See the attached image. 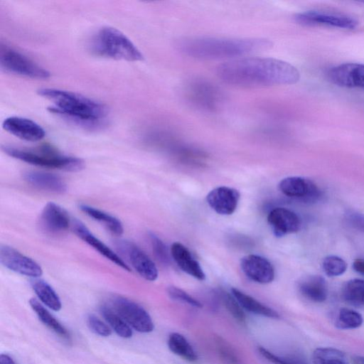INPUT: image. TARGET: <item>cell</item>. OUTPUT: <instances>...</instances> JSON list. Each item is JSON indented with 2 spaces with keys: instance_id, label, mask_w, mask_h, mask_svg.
I'll return each mask as SVG.
<instances>
[{
  "instance_id": "e575fe53",
  "label": "cell",
  "mask_w": 364,
  "mask_h": 364,
  "mask_svg": "<svg viewBox=\"0 0 364 364\" xmlns=\"http://www.w3.org/2000/svg\"><path fill=\"white\" fill-rule=\"evenodd\" d=\"M152 250L156 258L164 264H168L170 258L166 245L156 235L150 233L149 235Z\"/></svg>"
},
{
  "instance_id": "30bf717a",
  "label": "cell",
  "mask_w": 364,
  "mask_h": 364,
  "mask_svg": "<svg viewBox=\"0 0 364 364\" xmlns=\"http://www.w3.org/2000/svg\"><path fill=\"white\" fill-rule=\"evenodd\" d=\"M297 23L302 25H325L344 29H353L358 21L352 16L321 11H306L295 16Z\"/></svg>"
},
{
  "instance_id": "52a82bcc",
  "label": "cell",
  "mask_w": 364,
  "mask_h": 364,
  "mask_svg": "<svg viewBox=\"0 0 364 364\" xmlns=\"http://www.w3.org/2000/svg\"><path fill=\"white\" fill-rule=\"evenodd\" d=\"M184 95L193 107L206 112L217 110L223 102V95L214 84L203 79H193L185 85Z\"/></svg>"
},
{
  "instance_id": "277c9868",
  "label": "cell",
  "mask_w": 364,
  "mask_h": 364,
  "mask_svg": "<svg viewBox=\"0 0 364 364\" xmlns=\"http://www.w3.org/2000/svg\"><path fill=\"white\" fill-rule=\"evenodd\" d=\"M88 49L92 55L102 58L127 61L144 59L135 44L121 31L111 26L99 28L89 41Z\"/></svg>"
},
{
  "instance_id": "74e56055",
  "label": "cell",
  "mask_w": 364,
  "mask_h": 364,
  "mask_svg": "<svg viewBox=\"0 0 364 364\" xmlns=\"http://www.w3.org/2000/svg\"><path fill=\"white\" fill-rule=\"evenodd\" d=\"M346 220L350 227L360 232H364L363 214L355 211H350L346 213Z\"/></svg>"
},
{
  "instance_id": "5bb4252c",
  "label": "cell",
  "mask_w": 364,
  "mask_h": 364,
  "mask_svg": "<svg viewBox=\"0 0 364 364\" xmlns=\"http://www.w3.org/2000/svg\"><path fill=\"white\" fill-rule=\"evenodd\" d=\"M240 267L251 280L259 284H269L274 279V269L266 258L257 255H247L240 260Z\"/></svg>"
},
{
  "instance_id": "9c48e42d",
  "label": "cell",
  "mask_w": 364,
  "mask_h": 364,
  "mask_svg": "<svg viewBox=\"0 0 364 364\" xmlns=\"http://www.w3.org/2000/svg\"><path fill=\"white\" fill-rule=\"evenodd\" d=\"M0 262L11 271L27 277L36 278L43 274L41 267L36 261L6 245H1Z\"/></svg>"
},
{
  "instance_id": "e0dca14e",
  "label": "cell",
  "mask_w": 364,
  "mask_h": 364,
  "mask_svg": "<svg viewBox=\"0 0 364 364\" xmlns=\"http://www.w3.org/2000/svg\"><path fill=\"white\" fill-rule=\"evenodd\" d=\"M267 222L276 237L294 233L301 228V220L293 211L285 208H275L267 215Z\"/></svg>"
},
{
  "instance_id": "7a4b0ae2",
  "label": "cell",
  "mask_w": 364,
  "mask_h": 364,
  "mask_svg": "<svg viewBox=\"0 0 364 364\" xmlns=\"http://www.w3.org/2000/svg\"><path fill=\"white\" fill-rule=\"evenodd\" d=\"M39 95L53 102L48 109L70 122L87 129H97L105 124L107 107L80 94L56 88H41Z\"/></svg>"
},
{
  "instance_id": "cb8c5ba5",
  "label": "cell",
  "mask_w": 364,
  "mask_h": 364,
  "mask_svg": "<svg viewBox=\"0 0 364 364\" xmlns=\"http://www.w3.org/2000/svg\"><path fill=\"white\" fill-rule=\"evenodd\" d=\"M80 210L90 218L102 224L109 231L116 235H121L124 232L122 224L117 218L101 210L82 204Z\"/></svg>"
},
{
  "instance_id": "7bdbcfd3",
  "label": "cell",
  "mask_w": 364,
  "mask_h": 364,
  "mask_svg": "<svg viewBox=\"0 0 364 364\" xmlns=\"http://www.w3.org/2000/svg\"><path fill=\"white\" fill-rule=\"evenodd\" d=\"M361 2H362V3H364V1H362Z\"/></svg>"
},
{
  "instance_id": "83f0119b",
  "label": "cell",
  "mask_w": 364,
  "mask_h": 364,
  "mask_svg": "<svg viewBox=\"0 0 364 364\" xmlns=\"http://www.w3.org/2000/svg\"><path fill=\"white\" fill-rule=\"evenodd\" d=\"M341 295L343 300L354 306H364V280L353 279L343 287Z\"/></svg>"
},
{
  "instance_id": "f1b7e54d",
  "label": "cell",
  "mask_w": 364,
  "mask_h": 364,
  "mask_svg": "<svg viewBox=\"0 0 364 364\" xmlns=\"http://www.w3.org/2000/svg\"><path fill=\"white\" fill-rule=\"evenodd\" d=\"M100 313L105 321L120 337L129 338L132 336V330L127 322L113 309L106 305L100 307Z\"/></svg>"
},
{
  "instance_id": "ac0fdd59",
  "label": "cell",
  "mask_w": 364,
  "mask_h": 364,
  "mask_svg": "<svg viewBox=\"0 0 364 364\" xmlns=\"http://www.w3.org/2000/svg\"><path fill=\"white\" fill-rule=\"evenodd\" d=\"M75 233L82 240L85 242L92 247L100 254L103 255L107 259L110 260L117 266L124 269L126 271L130 272V267L119 257L114 252H113L109 247L104 242L96 237L87 229L83 223L79 220H75L73 225Z\"/></svg>"
},
{
  "instance_id": "8992f818",
  "label": "cell",
  "mask_w": 364,
  "mask_h": 364,
  "mask_svg": "<svg viewBox=\"0 0 364 364\" xmlns=\"http://www.w3.org/2000/svg\"><path fill=\"white\" fill-rule=\"evenodd\" d=\"M1 68L6 72L36 79H47L50 73L28 57L6 45L0 50Z\"/></svg>"
},
{
  "instance_id": "7402d4cb",
  "label": "cell",
  "mask_w": 364,
  "mask_h": 364,
  "mask_svg": "<svg viewBox=\"0 0 364 364\" xmlns=\"http://www.w3.org/2000/svg\"><path fill=\"white\" fill-rule=\"evenodd\" d=\"M299 288L305 298L314 302H323L328 296L327 283L320 275L306 277L300 282Z\"/></svg>"
},
{
  "instance_id": "ab89813d",
  "label": "cell",
  "mask_w": 364,
  "mask_h": 364,
  "mask_svg": "<svg viewBox=\"0 0 364 364\" xmlns=\"http://www.w3.org/2000/svg\"><path fill=\"white\" fill-rule=\"evenodd\" d=\"M353 268L355 272L364 276V259H356L353 263Z\"/></svg>"
},
{
  "instance_id": "9a60e30c",
  "label": "cell",
  "mask_w": 364,
  "mask_h": 364,
  "mask_svg": "<svg viewBox=\"0 0 364 364\" xmlns=\"http://www.w3.org/2000/svg\"><path fill=\"white\" fill-rule=\"evenodd\" d=\"M119 247L124 252L137 273L148 281H154L157 279L159 273L157 267L149 257L134 244L122 242Z\"/></svg>"
},
{
  "instance_id": "5b68a950",
  "label": "cell",
  "mask_w": 364,
  "mask_h": 364,
  "mask_svg": "<svg viewBox=\"0 0 364 364\" xmlns=\"http://www.w3.org/2000/svg\"><path fill=\"white\" fill-rule=\"evenodd\" d=\"M2 150L13 158L38 166L68 171H79L85 167L82 159L62 154L48 145L31 149L4 146H2Z\"/></svg>"
},
{
  "instance_id": "8d00e7d4",
  "label": "cell",
  "mask_w": 364,
  "mask_h": 364,
  "mask_svg": "<svg viewBox=\"0 0 364 364\" xmlns=\"http://www.w3.org/2000/svg\"><path fill=\"white\" fill-rule=\"evenodd\" d=\"M87 323L92 332L100 336L107 337L112 334L110 328L95 315L87 316Z\"/></svg>"
},
{
  "instance_id": "d6a6232c",
  "label": "cell",
  "mask_w": 364,
  "mask_h": 364,
  "mask_svg": "<svg viewBox=\"0 0 364 364\" xmlns=\"http://www.w3.org/2000/svg\"><path fill=\"white\" fill-rule=\"evenodd\" d=\"M258 350L264 358L274 364H307L305 359L299 355L281 356L262 347Z\"/></svg>"
},
{
  "instance_id": "60d3db41",
  "label": "cell",
  "mask_w": 364,
  "mask_h": 364,
  "mask_svg": "<svg viewBox=\"0 0 364 364\" xmlns=\"http://www.w3.org/2000/svg\"><path fill=\"white\" fill-rule=\"evenodd\" d=\"M0 364H15V363L9 355L1 354L0 355Z\"/></svg>"
},
{
  "instance_id": "2e32d148",
  "label": "cell",
  "mask_w": 364,
  "mask_h": 364,
  "mask_svg": "<svg viewBox=\"0 0 364 364\" xmlns=\"http://www.w3.org/2000/svg\"><path fill=\"white\" fill-rule=\"evenodd\" d=\"M240 192L233 188L220 186L211 190L206 196L209 206L218 214L229 215L237 209Z\"/></svg>"
},
{
  "instance_id": "603a6c76",
  "label": "cell",
  "mask_w": 364,
  "mask_h": 364,
  "mask_svg": "<svg viewBox=\"0 0 364 364\" xmlns=\"http://www.w3.org/2000/svg\"><path fill=\"white\" fill-rule=\"evenodd\" d=\"M231 292L242 309L252 314L262 316L277 318L278 313L274 309L264 305L251 296L241 291L237 288H232Z\"/></svg>"
},
{
  "instance_id": "3957f363",
  "label": "cell",
  "mask_w": 364,
  "mask_h": 364,
  "mask_svg": "<svg viewBox=\"0 0 364 364\" xmlns=\"http://www.w3.org/2000/svg\"><path fill=\"white\" fill-rule=\"evenodd\" d=\"M264 38L188 37L176 41L177 49L191 58L205 60L234 58L272 47Z\"/></svg>"
},
{
  "instance_id": "ffe728a7",
  "label": "cell",
  "mask_w": 364,
  "mask_h": 364,
  "mask_svg": "<svg viewBox=\"0 0 364 364\" xmlns=\"http://www.w3.org/2000/svg\"><path fill=\"white\" fill-rule=\"evenodd\" d=\"M41 221L43 226L52 232L66 230L70 225V219L66 210L53 202H49L44 206Z\"/></svg>"
},
{
  "instance_id": "836d02e7",
  "label": "cell",
  "mask_w": 364,
  "mask_h": 364,
  "mask_svg": "<svg viewBox=\"0 0 364 364\" xmlns=\"http://www.w3.org/2000/svg\"><path fill=\"white\" fill-rule=\"evenodd\" d=\"M221 298L224 305L226 306L228 311L235 317V319L240 322H245V314L242 310V306L240 305L233 295L222 291Z\"/></svg>"
},
{
  "instance_id": "f35d334b",
  "label": "cell",
  "mask_w": 364,
  "mask_h": 364,
  "mask_svg": "<svg viewBox=\"0 0 364 364\" xmlns=\"http://www.w3.org/2000/svg\"><path fill=\"white\" fill-rule=\"evenodd\" d=\"M220 348V353L226 361L230 364H238L237 358L232 353L231 350L226 348V346H222Z\"/></svg>"
},
{
  "instance_id": "8fae6325",
  "label": "cell",
  "mask_w": 364,
  "mask_h": 364,
  "mask_svg": "<svg viewBox=\"0 0 364 364\" xmlns=\"http://www.w3.org/2000/svg\"><path fill=\"white\" fill-rule=\"evenodd\" d=\"M279 188L285 196L305 202H314L321 196V191L314 182L300 176L283 178L279 183Z\"/></svg>"
},
{
  "instance_id": "f546056e",
  "label": "cell",
  "mask_w": 364,
  "mask_h": 364,
  "mask_svg": "<svg viewBox=\"0 0 364 364\" xmlns=\"http://www.w3.org/2000/svg\"><path fill=\"white\" fill-rule=\"evenodd\" d=\"M313 364H348L346 355L333 348H316L312 355Z\"/></svg>"
},
{
  "instance_id": "6da1fadb",
  "label": "cell",
  "mask_w": 364,
  "mask_h": 364,
  "mask_svg": "<svg viewBox=\"0 0 364 364\" xmlns=\"http://www.w3.org/2000/svg\"><path fill=\"white\" fill-rule=\"evenodd\" d=\"M216 73L224 82L245 87L292 85L300 73L291 64L271 58H240L217 67Z\"/></svg>"
},
{
  "instance_id": "d4e9b609",
  "label": "cell",
  "mask_w": 364,
  "mask_h": 364,
  "mask_svg": "<svg viewBox=\"0 0 364 364\" xmlns=\"http://www.w3.org/2000/svg\"><path fill=\"white\" fill-rule=\"evenodd\" d=\"M29 304L39 319L60 337L70 340V336L67 329L57 321L52 314L35 298L29 300Z\"/></svg>"
},
{
  "instance_id": "d590c367",
  "label": "cell",
  "mask_w": 364,
  "mask_h": 364,
  "mask_svg": "<svg viewBox=\"0 0 364 364\" xmlns=\"http://www.w3.org/2000/svg\"><path fill=\"white\" fill-rule=\"evenodd\" d=\"M168 296L173 300L183 302L196 308H201L202 304L188 294L187 292L176 287H169L167 289Z\"/></svg>"
},
{
  "instance_id": "44dd1931",
  "label": "cell",
  "mask_w": 364,
  "mask_h": 364,
  "mask_svg": "<svg viewBox=\"0 0 364 364\" xmlns=\"http://www.w3.org/2000/svg\"><path fill=\"white\" fill-rule=\"evenodd\" d=\"M24 179L31 186L46 191L61 193L67 190L63 179L53 173L29 171L24 174Z\"/></svg>"
},
{
  "instance_id": "7c38bea8",
  "label": "cell",
  "mask_w": 364,
  "mask_h": 364,
  "mask_svg": "<svg viewBox=\"0 0 364 364\" xmlns=\"http://www.w3.org/2000/svg\"><path fill=\"white\" fill-rule=\"evenodd\" d=\"M329 80L340 87L364 89V64L343 63L328 72Z\"/></svg>"
},
{
  "instance_id": "b9f144b4",
  "label": "cell",
  "mask_w": 364,
  "mask_h": 364,
  "mask_svg": "<svg viewBox=\"0 0 364 364\" xmlns=\"http://www.w3.org/2000/svg\"><path fill=\"white\" fill-rule=\"evenodd\" d=\"M353 364H364V357L356 356L353 358Z\"/></svg>"
},
{
  "instance_id": "4fadbf2b",
  "label": "cell",
  "mask_w": 364,
  "mask_h": 364,
  "mask_svg": "<svg viewBox=\"0 0 364 364\" xmlns=\"http://www.w3.org/2000/svg\"><path fill=\"white\" fill-rule=\"evenodd\" d=\"M3 129L25 141H37L46 135L44 129L36 122L21 117H9L2 123Z\"/></svg>"
},
{
  "instance_id": "484cf974",
  "label": "cell",
  "mask_w": 364,
  "mask_h": 364,
  "mask_svg": "<svg viewBox=\"0 0 364 364\" xmlns=\"http://www.w3.org/2000/svg\"><path fill=\"white\" fill-rule=\"evenodd\" d=\"M31 286L39 299L46 306L55 311L60 310V299L50 284L42 279H33Z\"/></svg>"
},
{
  "instance_id": "1f68e13d",
  "label": "cell",
  "mask_w": 364,
  "mask_h": 364,
  "mask_svg": "<svg viewBox=\"0 0 364 364\" xmlns=\"http://www.w3.org/2000/svg\"><path fill=\"white\" fill-rule=\"evenodd\" d=\"M322 266L323 271L329 277L341 275L347 269L346 262L342 258L335 255L325 257Z\"/></svg>"
},
{
  "instance_id": "d6986e66",
  "label": "cell",
  "mask_w": 364,
  "mask_h": 364,
  "mask_svg": "<svg viewBox=\"0 0 364 364\" xmlns=\"http://www.w3.org/2000/svg\"><path fill=\"white\" fill-rule=\"evenodd\" d=\"M172 258L184 272L198 280H204L205 274L199 262L183 244L176 242L171 247Z\"/></svg>"
},
{
  "instance_id": "4316f807",
  "label": "cell",
  "mask_w": 364,
  "mask_h": 364,
  "mask_svg": "<svg viewBox=\"0 0 364 364\" xmlns=\"http://www.w3.org/2000/svg\"><path fill=\"white\" fill-rule=\"evenodd\" d=\"M168 346L174 354L190 362L197 360V354L188 340L181 333H172L168 338Z\"/></svg>"
},
{
  "instance_id": "4dcf8cb0",
  "label": "cell",
  "mask_w": 364,
  "mask_h": 364,
  "mask_svg": "<svg viewBox=\"0 0 364 364\" xmlns=\"http://www.w3.org/2000/svg\"><path fill=\"white\" fill-rule=\"evenodd\" d=\"M363 322V316L358 312L346 308L339 311L336 318V326L341 329L357 328Z\"/></svg>"
},
{
  "instance_id": "ba28073f",
  "label": "cell",
  "mask_w": 364,
  "mask_h": 364,
  "mask_svg": "<svg viewBox=\"0 0 364 364\" xmlns=\"http://www.w3.org/2000/svg\"><path fill=\"white\" fill-rule=\"evenodd\" d=\"M114 311L134 330L140 333H149L154 328L148 312L134 301L122 296H114L111 300Z\"/></svg>"
}]
</instances>
